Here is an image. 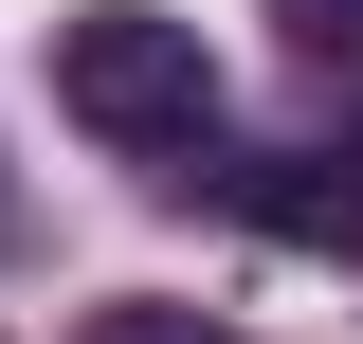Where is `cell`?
Here are the masks:
<instances>
[{"label": "cell", "instance_id": "cell-3", "mask_svg": "<svg viewBox=\"0 0 363 344\" xmlns=\"http://www.w3.org/2000/svg\"><path fill=\"white\" fill-rule=\"evenodd\" d=\"M73 344H236V326H218V308H91Z\"/></svg>", "mask_w": 363, "mask_h": 344}, {"label": "cell", "instance_id": "cell-1", "mask_svg": "<svg viewBox=\"0 0 363 344\" xmlns=\"http://www.w3.org/2000/svg\"><path fill=\"white\" fill-rule=\"evenodd\" d=\"M55 109H73L109 164H164V145L218 127V55H200V18H164V0H91V18H55Z\"/></svg>", "mask_w": 363, "mask_h": 344}, {"label": "cell", "instance_id": "cell-4", "mask_svg": "<svg viewBox=\"0 0 363 344\" xmlns=\"http://www.w3.org/2000/svg\"><path fill=\"white\" fill-rule=\"evenodd\" d=\"M291 18V55H327V73H363V0H272Z\"/></svg>", "mask_w": 363, "mask_h": 344}, {"label": "cell", "instance_id": "cell-2", "mask_svg": "<svg viewBox=\"0 0 363 344\" xmlns=\"http://www.w3.org/2000/svg\"><path fill=\"white\" fill-rule=\"evenodd\" d=\"M236 217L309 236V254H363V127L345 145H291V164H236Z\"/></svg>", "mask_w": 363, "mask_h": 344}]
</instances>
